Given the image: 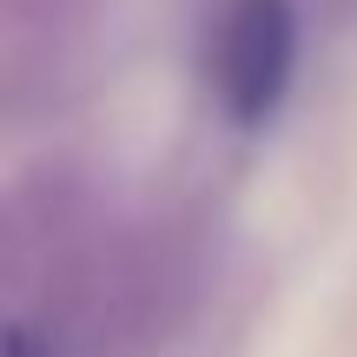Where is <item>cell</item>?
Returning <instances> with one entry per match:
<instances>
[{
    "instance_id": "cell-1",
    "label": "cell",
    "mask_w": 357,
    "mask_h": 357,
    "mask_svg": "<svg viewBox=\"0 0 357 357\" xmlns=\"http://www.w3.org/2000/svg\"><path fill=\"white\" fill-rule=\"evenodd\" d=\"M298 73L291 0H225L212 26V93L238 126H265Z\"/></svg>"
}]
</instances>
